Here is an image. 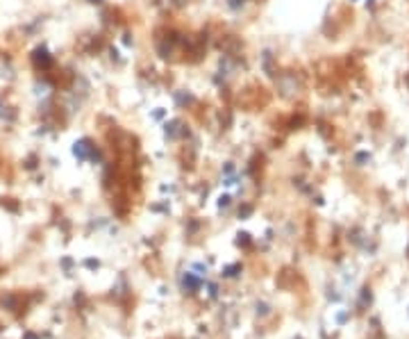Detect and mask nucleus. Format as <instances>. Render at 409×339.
<instances>
[{
    "label": "nucleus",
    "instance_id": "f257e3e1",
    "mask_svg": "<svg viewBox=\"0 0 409 339\" xmlns=\"http://www.w3.org/2000/svg\"><path fill=\"white\" fill-rule=\"evenodd\" d=\"M73 150H75V155H77V157H82V160H84V157H89V155H94V148H91L89 141L75 143V148H73Z\"/></svg>",
    "mask_w": 409,
    "mask_h": 339
},
{
    "label": "nucleus",
    "instance_id": "f03ea898",
    "mask_svg": "<svg viewBox=\"0 0 409 339\" xmlns=\"http://www.w3.org/2000/svg\"><path fill=\"white\" fill-rule=\"evenodd\" d=\"M34 60H36V64H43V66L50 64V57H48L46 50H36V53H34Z\"/></svg>",
    "mask_w": 409,
    "mask_h": 339
}]
</instances>
